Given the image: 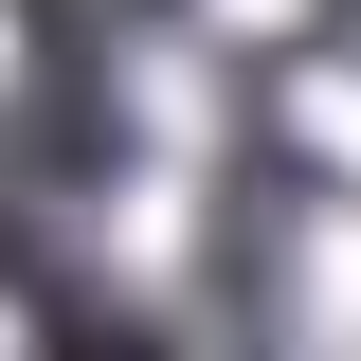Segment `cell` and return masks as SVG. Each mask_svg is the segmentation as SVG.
I'll return each instance as SVG.
<instances>
[]
</instances>
